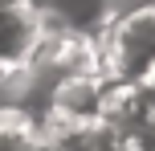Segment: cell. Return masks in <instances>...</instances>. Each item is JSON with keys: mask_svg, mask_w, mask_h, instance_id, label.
<instances>
[{"mask_svg": "<svg viewBox=\"0 0 155 151\" xmlns=\"http://www.w3.org/2000/svg\"><path fill=\"white\" fill-rule=\"evenodd\" d=\"M94 41L102 82H143L155 70V8L102 21V33Z\"/></svg>", "mask_w": 155, "mask_h": 151, "instance_id": "obj_1", "label": "cell"}, {"mask_svg": "<svg viewBox=\"0 0 155 151\" xmlns=\"http://www.w3.org/2000/svg\"><path fill=\"white\" fill-rule=\"evenodd\" d=\"M45 12L49 8L33 4V0H8L0 4V65H29L37 53L41 33H45Z\"/></svg>", "mask_w": 155, "mask_h": 151, "instance_id": "obj_2", "label": "cell"}, {"mask_svg": "<svg viewBox=\"0 0 155 151\" xmlns=\"http://www.w3.org/2000/svg\"><path fill=\"white\" fill-rule=\"evenodd\" d=\"M155 8V0H102V21H118L131 12H147Z\"/></svg>", "mask_w": 155, "mask_h": 151, "instance_id": "obj_3", "label": "cell"}, {"mask_svg": "<svg viewBox=\"0 0 155 151\" xmlns=\"http://www.w3.org/2000/svg\"><path fill=\"white\" fill-rule=\"evenodd\" d=\"M4 74H8V70H4V65H0V94H4Z\"/></svg>", "mask_w": 155, "mask_h": 151, "instance_id": "obj_4", "label": "cell"}]
</instances>
